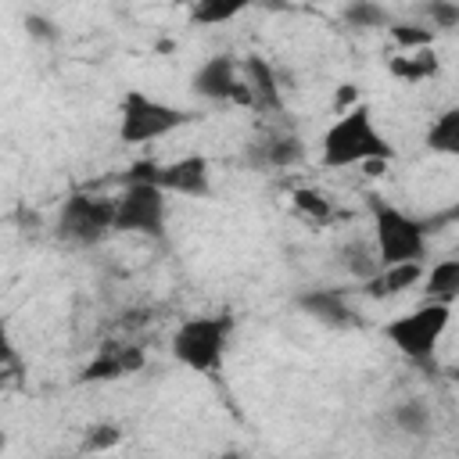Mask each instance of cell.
Returning a JSON list of instances; mask_svg holds the SVG:
<instances>
[{
  "label": "cell",
  "instance_id": "ac0fdd59",
  "mask_svg": "<svg viewBox=\"0 0 459 459\" xmlns=\"http://www.w3.org/2000/svg\"><path fill=\"white\" fill-rule=\"evenodd\" d=\"M427 147L437 151V154H448L455 158L459 154V108H445L430 129H427Z\"/></svg>",
  "mask_w": 459,
  "mask_h": 459
},
{
  "label": "cell",
  "instance_id": "7402d4cb",
  "mask_svg": "<svg viewBox=\"0 0 459 459\" xmlns=\"http://www.w3.org/2000/svg\"><path fill=\"white\" fill-rule=\"evenodd\" d=\"M391 75H402V79H409V82H416V79H427V75H434L437 72V57L430 54V50H416V54H402V57H391Z\"/></svg>",
  "mask_w": 459,
  "mask_h": 459
},
{
  "label": "cell",
  "instance_id": "f1b7e54d",
  "mask_svg": "<svg viewBox=\"0 0 459 459\" xmlns=\"http://www.w3.org/2000/svg\"><path fill=\"white\" fill-rule=\"evenodd\" d=\"M57 459H100V455H82L79 452V455H57Z\"/></svg>",
  "mask_w": 459,
  "mask_h": 459
},
{
  "label": "cell",
  "instance_id": "3957f363",
  "mask_svg": "<svg viewBox=\"0 0 459 459\" xmlns=\"http://www.w3.org/2000/svg\"><path fill=\"white\" fill-rule=\"evenodd\" d=\"M369 219H373V251L380 269L384 265H405L427 258V226L423 219L402 212L398 204L369 194Z\"/></svg>",
  "mask_w": 459,
  "mask_h": 459
},
{
  "label": "cell",
  "instance_id": "6da1fadb",
  "mask_svg": "<svg viewBox=\"0 0 459 459\" xmlns=\"http://www.w3.org/2000/svg\"><path fill=\"white\" fill-rule=\"evenodd\" d=\"M394 147L391 140L377 129L373 122V108L366 100H359L355 108L341 111L323 140H319V161L326 169H351V165H369V161H391Z\"/></svg>",
  "mask_w": 459,
  "mask_h": 459
},
{
  "label": "cell",
  "instance_id": "7c38bea8",
  "mask_svg": "<svg viewBox=\"0 0 459 459\" xmlns=\"http://www.w3.org/2000/svg\"><path fill=\"white\" fill-rule=\"evenodd\" d=\"M294 305L330 330H348L359 323V308L351 305V294L341 287H305L294 294Z\"/></svg>",
  "mask_w": 459,
  "mask_h": 459
},
{
  "label": "cell",
  "instance_id": "83f0119b",
  "mask_svg": "<svg viewBox=\"0 0 459 459\" xmlns=\"http://www.w3.org/2000/svg\"><path fill=\"white\" fill-rule=\"evenodd\" d=\"M355 104H359V90H355V82L337 86V93H333V111L341 115V111H348V108H355Z\"/></svg>",
  "mask_w": 459,
  "mask_h": 459
},
{
  "label": "cell",
  "instance_id": "9c48e42d",
  "mask_svg": "<svg viewBox=\"0 0 459 459\" xmlns=\"http://www.w3.org/2000/svg\"><path fill=\"white\" fill-rule=\"evenodd\" d=\"M190 90L201 97V100H212V104H240L247 108V93H244V82H240V61L233 54H212L208 61H201L190 75Z\"/></svg>",
  "mask_w": 459,
  "mask_h": 459
},
{
  "label": "cell",
  "instance_id": "f546056e",
  "mask_svg": "<svg viewBox=\"0 0 459 459\" xmlns=\"http://www.w3.org/2000/svg\"><path fill=\"white\" fill-rule=\"evenodd\" d=\"M4 448H7V434L0 430V452H4Z\"/></svg>",
  "mask_w": 459,
  "mask_h": 459
},
{
  "label": "cell",
  "instance_id": "484cf974",
  "mask_svg": "<svg viewBox=\"0 0 459 459\" xmlns=\"http://www.w3.org/2000/svg\"><path fill=\"white\" fill-rule=\"evenodd\" d=\"M18 373L22 369V355H18V344H14V337H11V326H7V319L0 316V373Z\"/></svg>",
  "mask_w": 459,
  "mask_h": 459
},
{
  "label": "cell",
  "instance_id": "cb8c5ba5",
  "mask_svg": "<svg viewBox=\"0 0 459 459\" xmlns=\"http://www.w3.org/2000/svg\"><path fill=\"white\" fill-rule=\"evenodd\" d=\"M244 11V4L240 0H201L194 11H190V22H197V25H222V22H233L237 14Z\"/></svg>",
  "mask_w": 459,
  "mask_h": 459
},
{
  "label": "cell",
  "instance_id": "44dd1931",
  "mask_svg": "<svg viewBox=\"0 0 459 459\" xmlns=\"http://www.w3.org/2000/svg\"><path fill=\"white\" fill-rule=\"evenodd\" d=\"M122 437H126V430H122L118 423H111V420L93 423V427H86V434H82V455H108L111 448L122 445Z\"/></svg>",
  "mask_w": 459,
  "mask_h": 459
},
{
  "label": "cell",
  "instance_id": "4fadbf2b",
  "mask_svg": "<svg viewBox=\"0 0 459 459\" xmlns=\"http://www.w3.org/2000/svg\"><path fill=\"white\" fill-rule=\"evenodd\" d=\"M240 82L247 93V108L258 115H283V86L276 68L262 54H247L240 61Z\"/></svg>",
  "mask_w": 459,
  "mask_h": 459
},
{
  "label": "cell",
  "instance_id": "2e32d148",
  "mask_svg": "<svg viewBox=\"0 0 459 459\" xmlns=\"http://www.w3.org/2000/svg\"><path fill=\"white\" fill-rule=\"evenodd\" d=\"M337 262H341V269H344L351 280H359V283H366V280L380 269L377 251H373V240H366V237H348V240L337 247Z\"/></svg>",
  "mask_w": 459,
  "mask_h": 459
},
{
  "label": "cell",
  "instance_id": "7a4b0ae2",
  "mask_svg": "<svg viewBox=\"0 0 459 459\" xmlns=\"http://www.w3.org/2000/svg\"><path fill=\"white\" fill-rule=\"evenodd\" d=\"M230 337H233V316L230 312H219V316H186L172 330L169 351H172V359L183 369L215 377L222 369Z\"/></svg>",
  "mask_w": 459,
  "mask_h": 459
},
{
  "label": "cell",
  "instance_id": "ba28073f",
  "mask_svg": "<svg viewBox=\"0 0 459 459\" xmlns=\"http://www.w3.org/2000/svg\"><path fill=\"white\" fill-rule=\"evenodd\" d=\"M169 197L154 183H122L115 194V233H136L151 240H165Z\"/></svg>",
  "mask_w": 459,
  "mask_h": 459
},
{
  "label": "cell",
  "instance_id": "5bb4252c",
  "mask_svg": "<svg viewBox=\"0 0 459 459\" xmlns=\"http://www.w3.org/2000/svg\"><path fill=\"white\" fill-rule=\"evenodd\" d=\"M420 280H423V262L384 265V269H377V273H373V276L362 283V294H366V298H377V301H384V298H394V294H405V290H412Z\"/></svg>",
  "mask_w": 459,
  "mask_h": 459
},
{
  "label": "cell",
  "instance_id": "d4e9b609",
  "mask_svg": "<svg viewBox=\"0 0 459 459\" xmlns=\"http://www.w3.org/2000/svg\"><path fill=\"white\" fill-rule=\"evenodd\" d=\"M427 18H430V29H455L459 25V4L455 0H430L427 7Z\"/></svg>",
  "mask_w": 459,
  "mask_h": 459
},
{
  "label": "cell",
  "instance_id": "9a60e30c",
  "mask_svg": "<svg viewBox=\"0 0 459 459\" xmlns=\"http://www.w3.org/2000/svg\"><path fill=\"white\" fill-rule=\"evenodd\" d=\"M391 423L405 437H427L434 430V409L427 405V398H402L391 405Z\"/></svg>",
  "mask_w": 459,
  "mask_h": 459
},
{
  "label": "cell",
  "instance_id": "277c9868",
  "mask_svg": "<svg viewBox=\"0 0 459 459\" xmlns=\"http://www.w3.org/2000/svg\"><path fill=\"white\" fill-rule=\"evenodd\" d=\"M201 115L179 104H169L161 97H151L143 90H126L118 100V140L122 143H154L190 122H197Z\"/></svg>",
  "mask_w": 459,
  "mask_h": 459
},
{
  "label": "cell",
  "instance_id": "603a6c76",
  "mask_svg": "<svg viewBox=\"0 0 459 459\" xmlns=\"http://www.w3.org/2000/svg\"><path fill=\"white\" fill-rule=\"evenodd\" d=\"M387 32H391V39H394L402 50H430V43H434V36H437L430 25H412V22H391Z\"/></svg>",
  "mask_w": 459,
  "mask_h": 459
},
{
  "label": "cell",
  "instance_id": "30bf717a",
  "mask_svg": "<svg viewBox=\"0 0 459 459\" xmlns=\"http://www.w3.org/2000/svg\"><path fill=\"white\" fill-rule=\"evenodd\" d=\"M305 161V140L294 129H265L247 140V165L262 172H283Z\"/></svg>",
  "mask_w": 459,
  "mask_h": 459
},
{
  "label": "cell",
  "instance_id": "e0dca14e",
  "mask_svg": "<svg viewBox=\"0 0 459 459\" xmlns=\"http://www.w3.org/2000/svg\"><path fill=\"white\" fill-rule=\"evenodd\" d=\"M423 290H427V301H445V305H455V294H459V258H441L434 262L430 269H423Z\"/></svg>",
  "mask_w": 459,
  "mask_h": 459
},
{
  "label": "cell",
  "instance_id": "8fae6325",
  "mask_svg": "<svg viewBox=\"0 0 459 459\" xmlns=\"http://www.w3.org/2000/svg\"><path fill=\"white\" fill-rule=\"evenodd\" d=\"M147 366V351L140 344H118V341H104L97 348V355L90 362H82L79 369V384H108V380H122L129 373H140Z\"/></svg>",
  "mask_w": 459,
  "mask_h": 459
},
{
  "label": "cell",
  "instance_id": "ffe728a7",
  "mask_svg": "<svg viewBox=\"0 0 459 459\" xmlns=\"http://www.w3.org/2000/svg\"><path fill=\"white\" fill-rule=\"evenodd\" d=\"M341 18L351 29H387L391 25V11L377 0H351V4H344Z\"/></svg>",
  "mask_w": 459,
  "mask_h": 459
},
{
  "label": "cell",
  "instance_id": "4316f807",
  "mask_svg": "<svg viewBox=\"0 0 459 459\" xmlns=\"http://www.w3.org/2000/svg\"><path fill=\"white\" fill-rule=\"evenodd\" d=\"M22 25H25V32H29L32 39H39V43H54V39H57V25H54L47 14L29 11V14L22 18Z\"/></svg>",
  "mask_w": 459,
  "mask_h": 459
},
{
  "label": "cell",
  "instance_id": "8992f818",
  "mask_svg": "<svg viewBox=\"0 0 459 459\" xmlns=\"http://www.w3.org/2000/svg\"><path fill=\"white\" fill-rule=\"evenodd\" d=\"M154 183L165 197H194L208 201L215 194L212 179V161L204 154H183L172 161H136L126 172V183Z\"/></svg>",
  "mask_w": 459,
  "mask_h": 459
},
{
  "label": "cell",
  "instance_id": "d6986e66",
  "mask_svg": "<svg viewBox=\"0 0 459 459\" xmlns=\"http://www.w3.org/2000/svg\"><path fill=\"white\" fill-rule=\"evenodd\" d=\"M290 204H294L305 219H312L316 226H326V222L333 219V201H330L323 190H316V186H294V190H290Z\"/></svg>",
  "mask_w": 459,
  "mask_h": 459
},
{
  "label": "cell",
  "instance_id": "5b68a950",
  "mask_svg": "<svg viewBox=\"0 0 459 459\" xmlns=\"http://www.w3.org/2000/svg\"><path fill=\"white\" fill-rule=\"evenodd\" d=\"M452 323V305L445 301H423L405 316H394L384 323V337L387 344H394V351H402L409 362H430L445 330Z\"/></svg>",
  "mask_w": 459,
  "mask_h": 459
},
{
  "label": "cell",
  "instance_id": "52a82bcc",
  "mask_svg": "<svg viewBox=\"0 0 459 459\" xmlns=\"http://www.w3.org/2000/svg\"><path fill=\"white\" fill-rule=\"evenodd\" d=\"M115 233V197L104 194H68L57 208V237L75 247H97Z\"/></svg>",
  "mask_w": 459,
  "mask_h": 459
}]
</instances>
